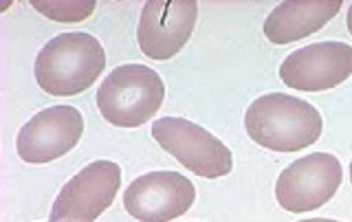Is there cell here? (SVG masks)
I'll return each mask as SVG.
<instances>
[{
    "label": "cell",
    "instance_id": "obj_1",
    "mask_svg": "<svg viewBox=\"0 0 352 222\" xmlns=\"http://www.w3.org/2000/svg\"><path fill=\"white\" fill-rule=\"evenodd\" d=\"M106 69V51L91 33H60L38 53L33 75L44 93L73 97L88 91Z\"/></svg>",
    "mask_w": 352,
    "mask_h": 222
},
{
    "label": "cell",
    "instance_id": "obj_8",
    "mask_svg": "<svg viewBox=\"0 0 352 222\" xmlns=\"http://www.w3.org/2000/svg\"><path fill=\"white\" fill-rule=\"evenodd\" d=\"M84 135V117L73 106H51L31 117L16 139L18 157L25 163H51L71 152Z\"/></svg>",
    "mask_w": 352,
    "mask_h": 222
},
{
    "label": "cell",
    "instance_id": "obj_7",
    "mask_svg": "<svg viewBox=\"0 0 352 222\" xmlns=\"http://www.w3.org/2000/svg\"><path fill=\"white\" fill-rule=\"evenodd\" d=\"M196 187L179 172H148L124 192L126 212L141 222H170L190 212Z\"/></svg>",
    "mask_w": 352,
    "mask_h": 222
},
{
    "label": "cell",
    "instance_id": "obj_14",
    "mask_svg": "<svg viewBox=\"0 0 352 222\" xmlns=\"http://www.w3.org/2000/svg\"><path fill=\"white\" fill-rule=\"evenodd\" d=\"M348 31H350V36H352V5L348 9Z\"/></svg>",
    "mask_w": 352,
    "mask_h": 222
},
{
    "label": "cell",
    "instance_id": "obj_5",
    "mask_svg": "<svg viewBox=\"0 0 352 222\" xmlns=\"http://www.w3.org/2000/svg\"><path fill=\"white\" fill-rule=\"evenodd\" d=\"M341 181L344 170L335 154H306L282 170L275 183V198L291 214L313 212L337 194Z\"/></svg>",
    "mask_w": 352,
    "mask_h": 222
},
{
    "label": "cell",
    "instance_id": "obj_10",
    "mask_svg": "<svg viewBox=\"0 0 352 222\" xmlns=\"http://www.w3.org/2000/svg\"><path fill=\"white\" fill-rule=\"evenodd\" d=\"M352 75V47L317 42L293 51L280 66V80L293 91L319 93L344 84Z\"/></svg>",
    "mask_w": 352,
    "mask_h": 222
},
{
    "label": "cell",
    "instance_id": "obj_3",
    "mask_svg": "<svg viewBox=\"0 0 352 222\" xmlns=\"http://www.w3.org/2000/svg\"><path fill=\"white\" fill-rule=\"evenodd\" d=\"M95 99L108 124L117 128H139L163 106L165 84L150 66L124 64L106 75Z\"/></svg>",
    "mask_w": 352,
    "mask_h": 222
},
{
    "label": "cell",
    "instance_id": "obj_13",
    "mask_svg": "<svg viewBox=\"0 0 352 222\" xmlns=\"http://www.w3.org/2000/svg\"><path fill=\"white\" fill-rule=\"evenodd\" d=\"M300 222H339V220H330V218H311V220H300Z\"/></svg>",
    "mask_w": 352,
    "mask_h": 222
},
{
    "label": "cell",
    "instance_id": "obj_12",
    "mask_svg": "<svg viewBox=\"0 0 352 222\" xmlns=\"http://www.w3.org/2000/svg\"><path fill=\"white\" fill-rule=\"evenodd\" d=\"M31 7L51 20L80 22L93 14L97 3L95 0H82V3H71V0H53V3H47V0H33Z\"/></svg>",
    "mask_w": 352,
    "mask_h": 222
},
{
    "label": "cell",
    "instance_id": "obj_15",
    "mask_svg": "<svg viewBox=\"0 0 352 222\" xmlns=\"http://www.w3.org/2000/svg\"><path fill=\"white\" fill-rule=\"evenodd\" d=\"M350 183H352V163H350Z\"/></svg>",
    "mask_w": 352,
    "mask_h": 222
},
{
    "label": "cell",
    "instance_id": "obj_9",
    "mask_svg": "<svg viewBox=\"0 0 352 222\" xmlns=\"http://www.w3.org/2000/svg\"><path fill=\"white\" fill-rule=\"evenodd\" d=\"M196 0H148L141 9L137 40L150 60H170L192 38Z\"/></svg>",
    "mask_w": 352,
    "mask_h": 222
},
{
    "label": "cell",
    "instance_id": "obj_2",
    "mask_svg": "<svg viewBox=\"0 0 352 222\" xmlns=\"http://www.w3.org/2000/svg\"><path fill=\"white\" fill-rule=\"evenodd\" d=\"M245 128L251 141L273 152H300L322 137L324 121L319 110L284 93H269L247 108Z\"/></svg>",
    "mask_w": 352,
    "mask_h": 222
},
{
    "label": "cell",
    "instance_id": "obj_6",
    "mask_svg": "<svg viewBox=\"0 0 352 222\" xmlns=\"http://www.w3.org/2000/svg\"><path fill=\"white\" fill-rule=\"evenodd\" d=\"M119 187L121 168L115 161L88 163L60 190L49 222H95L113 205Z\"/></svg>",
    "mask_w": 352,
    "mask_h": 222
},
{
    "label": "cell",
    "instance_id": "obj_11",
    "mask_svg": "<svg viewBox=\"0 0 352 222\" xmlns=\"http://www.w3.org/2000/svg\"><path fill=\"white\" fill-rule=\"evenodd\" d=\"M341 9V0H291L280 3L264 20V36L271 44L297 42L322 31Z\"/></svg>",
    "mask_w": 352,
    "mask_h": 222
},
{
    "label": "cell",
    "instance_id": "obj_4",
    "mask_svg": "<svg viewBox=\"0 0 352 222\" xmlns=\"http://www.w3.org/2000/svg\"><path fill=\"white\" fill-rule=\"evenodd\" d=\"M152 137L183 168L203 179H220L234 170V157L212 132L181 117H161L152 124Z\"/></svg>",
    "mask_w": 352,
    "mask_h": 222
}]
</instances>
